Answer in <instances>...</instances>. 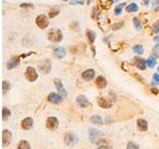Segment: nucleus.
<instances>
[{
  "label": "nucleus",
  "mask_w": 159,
  "mask_h": 149,
  "mask_svg": "<svg viewBox=\"0 0 159 149\" xmlns=\"http://www.w3.org/2000/svg\"><path fill=\"white\" fill-rule=\"evenodd\" d=\"M48 39L55 43L61 42V40L63 39V34H62L61 30L56 29V28L51 29L48 33Z\"/></svg>",
  "instance_id": "nucleus-1"
},
{
  "label": "nucleus",
  "mask_w": 159,
  "mask_h": 149,
  "mask_svg": "<svg viewBox=\"0 0 159 149\" xmlns=\"http://www.w3.org/2000/svg\"><path fill=\"white\" fill-rule=\"evenodd\" d=\"M25 78L29 82H35V81L38 78V73L36 71V69L33 67H28L26 70L25 73Z\"/></svg>",
  "instance_id": "nucleus-2"
},
{
  "label": "nucleus",
  "mask_w": 159,
  "mask_h": 149,
  "mask_svg": "<svg viewBox=\"0 0 159 149\" xmlns=\"http://www.w3.org/2000/svg\"><path fill=\"white\" fill-rule=\"evenodd\" d=\"M36 24H37V26L39 27V28L46 29L48 27V25H49V20H48L47 16L44 15V14L39 15L36 18Z\"/></svg>",
  "instance_id": "nucleus-3"
},
{
  "label": "nucleus",
  "mask_w": 159,
  "mask_h": 149,
  "mask_svg": "<svg viewBox=\"0 0 159 149\" xmlns=\"http://www.w3.org/2000/svg\"><path fill=\"white\" fill-rule=\"evenodd\" d=\"M38 69H39V71L42 73V74H48V73H50V71H51V61L48 59L44 60L42 63L39 65Z\"/></svg>",
  "instance_id": "nucleus-4"
},
{
  "label": "nucleus",
  "mask_w": 159,
  "mask_h": 149,
  "mask_svg": "<svg viewBox=\"0 0 159 149\" xmlns=\"http://www.w3.org/2000/svg\"><path fill=\"white\" fill-rule=\"evenodd\" d=\"M12 141V133H11L10 130H7V129H4L2 131V144L5 147V146H8Z\"/></svg>",
  "instance_id": "nucleus-5"
},
{
  "label": "nucleus",
  "mask_w": 159,
  "mask_h": 149,
  "mask_svg": "<svg viewBox=\"0 0 159 149\" xmlns=\"http://www.w3.org/2000/svg\"><path fill=\"white\" fill-rule=\"evenodd\" d=\"M46 126L48 127L50 130H55L59 127V120L57 117H48L47 121H46Z\"/></svg>",
  "instance_id": "nucleus-6"
},
{
  "label": "nucleus",
  "mask_w": 159,
  "mask_h": 149,
  "mask_svg": "<svg viewBox=\"0 0 159 149\" xmlns=\"http://www.w3.org/2000/svg\"><path fill=\"white\" fill-rule=\"evenodd\" d=\"M103 133L100 130L95 128H90V139L93 143H97L98 141V138H100Z\"/></svg>",
  "instance_id": "nucleus-7"
},
{
  "label": "nucleus",
  "mask_w": 159,
  "mask_h": 149,
  "mask_svg": "<svg viewBox=\"0 0 159 149\" xmlns=\"http://www.w3.org/2000/svg\"><path fill=\"white\" fill-rule=\"evenodd\" d=\"M48 101H50V102H52V104H61V102L63 101V96H61V94L51 93L48 96Z\"/></svg>",
  "instance_id": "nucleus-8"
},
{
  "label": "nucleus",
  "mask_w": 159,
  "mask_h": 149,
  "mask_svg": "<svg viewBox=\"0 0 159 149\" xmlns=\"http://www.w3.org/2000/svg\"><path fill=\"white\" fill-rule=\"evenodd\" d=\"M54 83H55V86H56L57 89H58V91L60 93V94H61L63 97L67 96V91H66V89H64V86H63V83L61 82V80H60V78H55Z\"/></svg>",
  "instance_id": "nucleus-9"
},
{
  "label": "nucleus",
  "mask_w": 159,
  "mask_h": 149,
  "mask_svg": "<svg viewBox=\"0 0 159 149\" xmlns=\"http://www.w3.org/2000/svg\"><path fill=\"white\" fill-rule=\"evenodd\" d=\"M133 64L135 65L139 70H141V71H144V70L146 69V66H147L146 61L143 60L142 58H139V57H135V58L133 59Z\"/></svg>",
  "instance_id": "nucleus-10"
},
{
  "label": "nucleus",
  "mask_w": 159,
  "mask_h": 149,
  "mask_svg": "<svg viewBox=\"0 0 159 149\" xmlns=\"http://www.w3.org/2000/svg\"><path fill=\"white\" fill-rule=\"evenodd\" d=\"M19 64H20V58H19V57H16V56L12 57V58H11L7 63V69L12 70V69H14V68L17 67Z\"/></svg>",
  "instance_id": "nucleus-11"
},
{
  "label": "nucleus",
  "mask_w": 159,
  "mask_h": 149,
  "mask_svg": "<svg viewBox=\"0 0 159 149\" xmlns=\"http://www.w3.org/2000/svg\"><path fill=\"white\" fill-rule=\"evenodd\" d=\"M77 102H78L81 107H87L90 104V101L87 99L86 96H84V94H81V96H79L77 97Z\"/></svg>",
  "instance_id": "nucleus-12"
},
{
  "label": "nucleus",
  "mask_w": 159,
  "mask_h": 149,
  "mask_svg": "<svg viewBox=\"0 0 159 149\" xmlns=\"http://www.w3.org/2000/svg\"><path fill=\"white\" fill-rule=\"evenodd\" d=\"M65 141H66V144L67 145L75 144V143L78 142V137H77L74 133H67L65 136Z\"/></svg>",
  "instance_id": "nucleus-13"
},
{
  "label": "nucleus",
  "mask_w": 159,
  "mask_h": 149,
  "mask_svg": "<svg viewBox=\"0 0 159 149\" xmlns=\"http://www.w3.org/2000/svg\"><path fill=\"white\" fill-rule=\"evenodd\" d=\"M33 124H34L33 119L31 117H26V118H24L23 120H22L21 126H22V128L25 129V130H29V129L33 126Z\"/></svg>",
  "instance_id": "nucleus-14"
},
{
  "label": "nucleus",
  "mask_w": 159,
  "mask_h": 149,
  "mask_svg": "<svg viewBox=\"0 0 159 149\" xmlns=\"http://www.w3.org/2000/svg\"><path fill=\"white\" fill-rule=\"evenodd\" d=\"M97 101H98V104L103 108H109L111 107L112 105L111 102L108 101L106 99H105V97H98Z\"/></svg>",
  "instance_id": "nucleus-15"
},
{
  "label": "nucleus",
  "mask_w": 159,
  "mask_h": 149,
  "mask_svg": "<svg viewBox=\"0 0 159 149\" xmlns=\"http://www.w3.org/2000/svg\"><path fill=\"white\" fill-rule=\"evenodd\" d=\"M82 78H84L85 81H90L95 78V71L93 69L86 70L83 74H82Z\"/></svg>",
  "instance_id": "nucleus-16"
},
{
  "label": "nucleus",
  "mask_w": 159,
  "mask_h": 149,
  "mask_svg": "<svg viewBox=\"0 0 159 149\" xmlns=\"http://www.w3.org/2000/svg\"><path fill=\"white\" fill-rule=\"evenodd\" d=\"M97 144L98 146V149H111V145L108 139H100Z\"/></svg>",
  "instance_id": "nucleus-17"
},
{
  "label": "nucleus",
  "mask_w": 159,
  "mask_h": 149,
  "mask_svg": "<svg viewBox=\"0 0 159 149\" xmlns=\"http://www.w3.org/2000/svg\"><path fill=\"white\" fill-rule=\"evenodd\" d=\"M95 85H97L98 89H103L106 86L108 83H106V80L103 77V76H98L97 78V80H95Z\"/></svg>",
  "instance_id": "nucleus-18"
},
{
  "label": "nucleus",
  "mask_w": 159,
  "mask_h": 149,
  "mask_svg": "<svg viewBox=\"0 0 159 149\" xmlns=\"http://www.w3.org/2000/svg\"><path fill=\"white\" fill-rule=\"evenodd\" d=\"M137 127L140 131H146L148 129V123L145 119H137Z\"/></svg>",
  "instance_id": "nucleus-19"
},
{
  "label": "nucleus",
  "mask_w": 159,
  "mask_h": 149,
  "mask_svg": "<svg viewBox=\"0 0 159 149\" xmlns=\"http://www.w3.org/2000/svg\"><path fill=\"white\" fill-rule=\"evenodd\" d=\"M54 53H55V55H56L57 58H59V59H62V58H64V57L66 56V50L64 48H56L54 50Z\"/></svg>",
  "instance_id": "nucleus-20"
},
{
  "label": "nucleus",
  "mask_w": 159,
  "mask_h": 149,
  "mask_svg": "<svg viewBox=\"0 0 159 149\" xmlns=\"http://www.w3.org/2000/svg\"><path fill=\"white\" fill-rule=\"evenodd\" d=\"M87 40H89L90 44H93L95 40L97 34H95L94 31H92V30H87Z\"/></svg>",
  "instance_id": "nucleus-21"
},
{
  "label": "nucleus",
  "mask_w": 159,
  "mask_h": 149,
  "mask_svg": "<svg viewBox=\"0 0 159 149\" xmlns=\"http://www.w3.org/2000/svg\"><path fill=\"white\" fill-rule=\"evenodd\" d=\"M100 3L103 8L108 9V8H111V4L113 3V0H100Z\"/></svg>",
  "instance_id": "nucleus-22"
},
{
  "label": "nucleus",
  "mask_w": 159,
  "mask_h": 149,
  "mask_svg": "<svg viewBox=\"0 0 159 149\" xmlns=\"http://www.w3.org/2000/svg\"><path fill=\"white\" fill-rule=\"evenodd\" d=\"M127 12H136L138 10V5L135 3H130L129 5H127L126 8H125Z\"/></svg>",
  "instance_id": "nucleus-23"
},
{
  "label": "nucleus",
  "mask_w": 159,
  "mask_h": 149,
  "mask_svg": "<svg viewBox=\"0 0 159 149\" xmlns=\"http://www.w3.org/2000/svg\"><path fill=\"white\" fill-rule=\"evenodd\" d=\"M11 116V112L10 110L8 109L7 107H3L2 108V118H3V120H7L8 118H9Z\"/></svg>",
  "instance_id": "nucleus-24"
},
{
  "label": "nucleus",
  "mask_w": 159,
  "mask_h": 149,
  "mask_svg": "<svg viewBox=\"0 0 159 149\" xmlns=\"http://www.w3.org/2000/svg\"><path fill=\"white\" fill-rule=\"evenodd\" d=\"M156 64H157L156 63V58H154V57H150V58L146 60V65L149 68H154Z\"/></svg>",
  "instance_id": "nucleus-25"
},
{
  "label": "nucleus",
  "mask_w": 159,
  "mask_h": 149,
  "mask_svg": "<svg viewBox=\"0 0 159 149\" xmlns=\"http://www.w3.org/2000/svg\"><path fill=\"white\" fill-rule=\"evenodd\" d=\"M132 51L135 54H138V55H142L143 54V52H144V49H143V47L142 46H140V45H135L134 47L132 48Z\"/></svg>",
  "instance_id": "nucleus-26"
},
{
  "label": "nucleus",
  "mask_w": 159,
  "mask_h": 149,
  "mask_svg": "<svg viewBox=\"0 0 159 149\" xmlns=\"http://www.w3.org/2000/svg\"><path fill=\"white\" fill-rule=\"evenodd\" d=\"M90 121L95 123V124H103V118L98 115H93L92 117H90Z\"/></svg>",
  "instance_id": "nucleus-27"
},
{
  "label": "nucleus",
  "mask_w": 159,
  "mask_h": 149,
  "mask_svg": "<svg viewBox=\"0 0 159 149\" xmlns=\"http://www.w3.org/2000/svg\"><path fill=\"white\" fill-rule=\"evenodd\" d=\"M59 12H60V10H59L58 7L51 8V10L49 11V17H50V18H54L55 16H57V15L59 14Z\"/></svg>",
  "instance_id": "nucleus-28"
},
{
  "label": "nucleus",
  "mask_w": 159,
  "mask_h": 149,
  "mask_svg": "<svg viewBox=\"0 0 159 149\" xmlns=\"http://www.w3.org/2000/svg\"><path fill=\"white\" fill-rule=\"evenodd\" d=\"M18 149H30V144L26 140H21L18 145Z\"/></svg>",
  "instance_id": "nucleus-29"
},
{
  "label": "nucleus",
  "mask_w": 159,
  "mask_h": 149,
  "mask_svg": "<svg viewBox=\"0 0 159 149\" xmlns=\"http://www.w3.org/2000/svg\"><path fill=\"white\" fill-rule=\"evenodd\" d=\"M123 6H125V3H121V4L117 5V6L114 8V14H116V15H120V14H121Z\"/></svg>",
  "instance_id": "nucleus-30"
},
{
  "label": "nucleus",
  "mask_w": 159,
  "mask_h": 149,
  "mask_svg": "<svg viewBox=\"0 0 159 149\" xmlns=\"http://www.w3.org/2000/svg\"><path fill=\"white\" fill-rule=\"evenodd\" d=\"M133 24H134V27H135V29L137 30V31H140L141 28H142V26H141V23H140V21H139L138 18H135V17L133 18Z\"/></svg>",
  "instance_id": "nucleus-31"
},
{
  "label": "nucleus",
  "mask_w": 159,
  "mask_h": 149,
  "mask_svg": "<svg viewBox=\"0 0 159 149\" xmlns=\"http://www.w3.org/2000/svg\"><path fill=\"white\" fill-rule=\"evenodd\" d=\"M9 89H10V85L7 82L3 81V83H2V91H3V94L6 93L7 91H9Z\"/></svg>",
  "instance_id": "nucleus-32"
},
{
  "label": "nucleus",
  "mask_w": 159,
  "mask_h": 149,
  "mask_svg": "<svg viewBox=\"0 0 159 149\" xmlns=\"http://www.w3.org/2000/svg\"><path fill=\"white\" fill-rule=\"evenodd\" d=\"M126 149H139V146H138L137 144H135L134 142L130 141V142L127 143Z\"/></svg>",
  "instance_id": "nucleus-33"
},
{
  "label": "nucleus",
  "mask_w": 159,
  "mask_h": 149,
  "mask_svg": "<svg viewBox=\"0 0 159 149\" xmlns=\"http://www.w3.org/2000/svg\"><path fill=\"white\" fill-rule=\"evenodd\" d=\"M152 29H153V32H154L155 34L159 33V20H157L154 24H153Z\"/></svg>",
  "instance_id": "nucleus-34"
},
{
  "label": "nucleus",
  "mask_w": 159,
  "mask_h": 149,
  "mask_svg": "<svg viewBox=\"0 0 159 149\" xmlns=\"http://www.w3.org/2000/svg\"><path fill=\"white\" fill-rule=\"evenodd\" d=\"M152 83L153 85H159V74H154L152 77Z\"/></svg>",
  "instance_id": "nucleus-35"
},
{
  "label": "nucleus",
  "mask_w": 159,
  "mask_h": 149,
  "mask_svg": "<svg viewBox=\"0 0 159 149\" xmlns=\"http://www.w3.org/2000/svg\"><path fill=\"white\" fill-rule=\"evenodd\" d=\"M123 26V22H119V23H116V24H113L111 27V29L113 30V31H116L117 29H119V28H121V27Z\"/></svg>",
  "instance_id": "nucleus-36"
},
{
  "label": "nucleus",
  "mask_w": 159,
  "mask_h": 149,
  "mask_svg": "<svg viewBox=\"0 0 159 149\" xmlns=\"http://www.w3.org/2000/svg\"><path fill=\"white\" fill-rule=\"evenodd\" d=\"M152 5L154 6L155 9H158V8H159V0H153Z\"/></svg>",
  "instance_id": "nucleus-37"
},
{
  "label": "nucleus",
  "mask_w": 159,
  "mask_h": 149,
  "mask_svg": "<svg viewBox=\"0 0 159 149\" xmlns=\"http://www.w3.org/2000/svg\"><path fill=\"white\" fill-rule=\"evenodd\" d=\"M21 7H33V4H27V3H24V4H21L20 5Z\"/></svg>",
  "instance_id": "nucleus-38"
},
{
  "label": "nucleus",
  "mask_w": 159,
  "mask_h": 149,
  "mask_svg": "<svg viewBox=\"0 0 159 149\" xmlns=\"http://www.w3.org/2000/svg\"><path fill=\"white\" fill-rule=\"evenodd\" d=\"M71 4H72V5H75V4H83V2H82V1H75V2H71Z\"/></svg>",
  "instance_id": "nucleus-39"
},
{
  "label": "nucleus",
  "mask_w": 159,
  "mask_h": 149,
  "mask_svg": "<svg viewBox=\"0 0 159 149\" xmlns=\"http://www.w3.org/2000/svg\"><path fill=\"white\" fill-rule=\"evenodd\" d=\"M154 42H156V43H159V36H156L155 38H154V40H153Z\"/></svg>",
  "instance_id": "nucleus-40"
},
{
  "label": "nucleus",
  "mask_w": 159,
  "mask_h": 149,
  "mask_svg": "<svg viewBox=\"0 0 159 149\" xmlns=\"http://www.w3.org/2000/svg\"><path fill=\"white\" fill-rule=\"evenodd\" d=\"M148 3H149V0H144V1H143V4L144 5H147Z\"/></svg>",
  "instance_id": "nucleus-41"
},
{
  "label": "nucleus",
  "mask_w": 159,
  "mask_h": 149,
  "mask_svg": "<svg viewBox=\"0 0 159 149\" xmlns=\"http://www.w3.org/2000/svg\"><path fill=\"white\" fill-rule=\"evenodd\" d=\"M158 49H159V44L155 46V50H158Z\"/></svg>",
  "instance_id": "nucleus-42"
},
{
  "label": "nucleus",
  "mask_w": 159,
  "mask_h": 149,
  "mask_svg": "<svg viewBox=\"0 0 159 149\" xmlns=\"http://www.w3.org/2000/svg\"><path fill=\"white\" fill-rule=\"evenodd\" d=\"M93 1V0H87V4H90V2H92Z\"/></svg>",
  "instance_id": "nucleus-43"
},
{
  "label": "nucleus",
  "mask_w": 159,
  "mask_h": 149,
  "mask_svg": "<svg viewBox=\"0 0 159 149\" xmlns=\"http://www.w3.org/2000/svg\"><path fill=\"white\" fill-rule=\"evenodd\" d=\"M117 1H119V0H113V2H117Z\"/></svg>",
  "instance_id": "nucleus-44"
},
{
  "label": "nucleus",
  "mask_w": 159,
  "mask_h": 149,
  "mask_svg": "<svg viewBox=\"0 0 159 149\" xmlns=\"http://www.w3.org/2000/svg\"><path fill=\"white\" fill-rule=\"evenodd\" d=\"M157 71L159 72V66H158V68H157Z\"/></svg>",
  "instance_id": "nucleus-45"
},
{
  "label": "nucleus",
  "mask_w": 159,
  "mask_h": 149,
  "mask_svg": "<svg viewBox=\"0 0 159 149\" xmlns=\"http://www.w3.org/2000/svg\"><path fill=\"white\" fill-rule=\"evenodd\" d=\"M63 1H69V0H63Z\"/></svg>",
  "instance_id": "nucleus-46"
},
{
  "label": "nucleus",
  "mask_w": 159,
  "mask_h": 149,
  "mask_svg": "<svg viewBox=\"0 0 159 149\" xmlns=\"http://www.w3.org/2000/svg\"></svg>",
  "instance_id": "nucleus-47"
}]
</instances>
